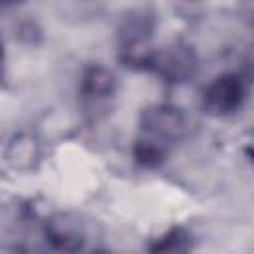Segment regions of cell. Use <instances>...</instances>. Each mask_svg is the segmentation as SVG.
<instances>
[{
  "label": "cell",
  "instance_id": "cell-1",
  "mask_svg": "<svg viewBox=\"0 0 254 254\" xmlns=\"http://www.w3.org/2000/svg\"><path fill=\"white\" fill-rule=\"evenodd\" d=\"M153 30H155V16L141 10L135 14L125 16L119 28V58L125 65L133 69H147L157 56V48H153Z\"/></svg>",
  "mask_w": 254,
  "mask_h": 254
},
{
  "label": "cell",
  "instance_id": "cell-2",
  "mask_svg": "<svg viewBox=\"0 0 254 254\" xmlns=\"http://www.w3.org/2000/svg\"><path fill=\"white\" fill-rule=\"evenodd\" d=\"M189 131L187 115L173 103H155L139 113V137L155 141L167 149L179 143Z\"/></svg>",
  "mask_w": 254,
  "mask_h": 254
},
{
  "label": "cell",
  "instance_id": "cell-3",
  "mask_svg": "<svg viewBox=\"0 0 254 254\" xmlns=\"http://www.w3.org/2000/svg\"><path fill=\"white\" fill-rule=\"evenodd\" d=\"M246 99V83L238 73L216 75L202 93V109L212 117L236 113Z\"/></svg>",
  "mask_w": 254,
  "mask_h": 254
},
{
  "label": "cell",
  "instance_id": "cell-4",
  "mask_svg": "<svg viewBox=\"0 0 254 254\" xmlns=\"http://www.w3.org/2000/svg\"><path fill=\"white\" fill-rule=\"evenodd\" d=\"M151 71H155L163 81L171 85H181L196 75L198 58L189 44L175 42L165 50H157Z\"/></svg>",
  "mask_w": 254,
  "mask_h": 254
},
{
  "label": "cell",
  "instance_id": "cell-5",
  "mask_svg": "<svg viewBox=\"0 0 254 254\" xmlns=\"http://www.w3.org/2000/svg\"><path fill=\"white\" fill-rule=\"evenodd\" d=\"M46 242L60 252H79L85 246L87 230L83 220L73 212H54L44 222Z\"/></svg>",
  "mask_w": 254,
  "mask_h": 254
},
{
  "label": "cell",
  "instance_id": "cell-6",
  "mask_svg": "<svg viewBox=\"0 0 254 254\" xmlns=\"http://www.w3.org/2000/svg\"><path fill=\"white\" fill-rule=\"evenodd\" d=\"M117 91V79L105 65H87L79 79V95L91 107L105 105Z\"/></svg>",
  "mask_w": 254,
  "mask_h": 254
},
{
  "label": "cell",
  "instance_id": "cell-7",
  "mask_svg": "<svg viewBox=\"0 0 254 254\" xmlns=\"http://www.w3.org/2000/svg\"><path fill=\"white\" fill-rule=\"evenodd\" d=\"M4 159L14 171H34L40 163V141L32 133H16L4 149Z\"/></svg>",
  "mask_w": 254,
  "mask_h": 254
},
{
  "label": "cell",
  "instance_id": "cell-8",
  "mask_svg": "<svg viewBox=\"0 0 254 254\" xmlns=\"http://www.w3.org/2000/svg\"><path fill=\"white\" fill-rule=\"evenodd\" d=\"M147 248H149V252H169V254L189 252L192 248V236L183 226H173L167 232H163L161 236L153 238V242Z\"/></svg>",
  "mask_w": 254,
  "mask_h": 254
},
{
  "label": "cell",
  "instance_id": "cell-9",
  "mask_svg": "<svg viewBox=\"0 0 254 254\" xmlns=\"http://www.w3.org/2000/svg\"><path fill=\"white\" fill-rule=\"evenodd\" d=\"M169 155V149L155 143V141H149L145 137H137L135 139V145H133V159L137 161V165L145 167V169H157L165 163Z\"/></svg>",
  "mask_w": 254,
  "mask_h": 254
},
{
  "label": "cell",
  "instance_id": "cell-10",
  "mask_svg": "<svg viewBox=\"0 0 254 254\" xmlns=\"http://www.w3.org/2000/svg\"><path fill=\"white\" fill-rule=\"evenodd\" d=\"M244 151H246V155L250 157V161L254 163V139H252V141H248V143L244 145Z\"/></svg>",
  "mask_w": 254,
  "mask_h": 254
},
{
  "label": "cell",
  "instance_id": "cell-11",
  "mask_svg": "<svg viewBox=\"0 0 254 254\" xmlns=\"http://www.w3.org/2000/svg\"><path fill=\"white\" fill-rule=\"evenodd\" d=\"M16 2H18V0H16Z\"/></svg>",
  "mask_w": 254,
  "mask_h": 254
}]
</instances>
